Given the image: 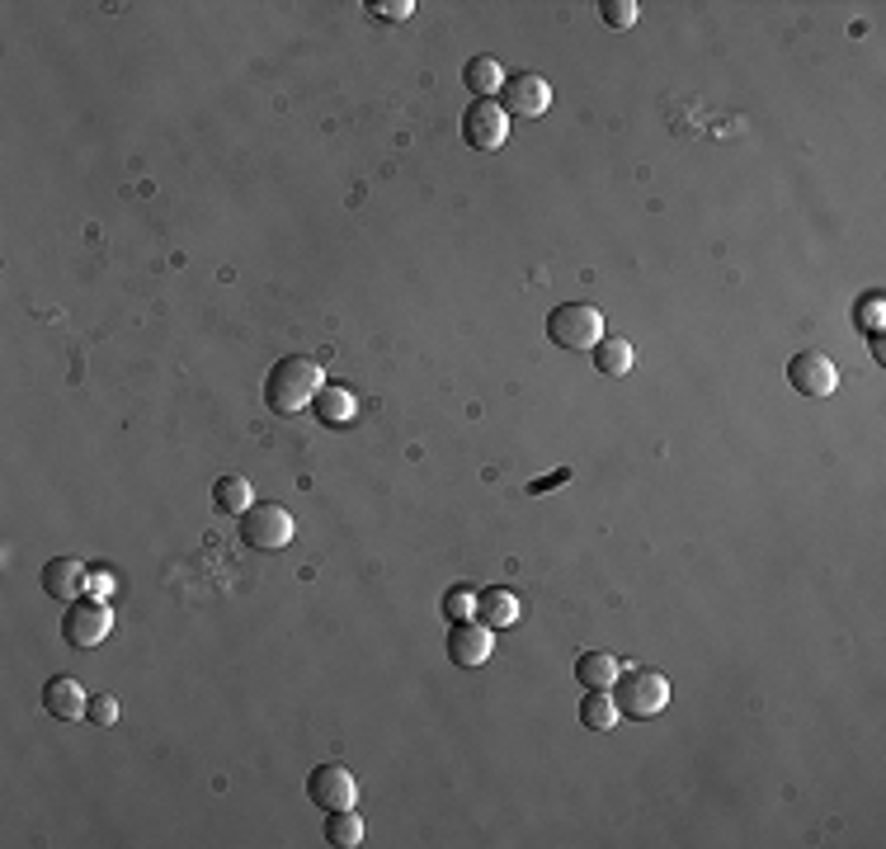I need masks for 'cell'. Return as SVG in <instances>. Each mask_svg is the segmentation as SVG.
<instances>
[{
	"mask_svg": "<svg viewBox=\"0 0 886 849\" xmlns=\"http://www.w3.org/2000/svg\"><path fill=\"white\" fill-rule=\"evenodd\" d=\"M321 387H326L321 364H316L311 354H288V359H279V364L269 369L264 401H269V411L274 416H297V411H307V406L316 401V392Z\"/></svg>",
	"mask_w": 886,
	"mask_h": 849,
	"instance_id": "6da1fadb",
	"label": "cell"
},
{
	"mask_svg": "<svg viewBox=\"0 0 886 849\" xmlns=\"http://www.w3.org/2000/svg\"><path fill=\"white\" fill-rule=\"evenodd\" d=\"M613 703H618V717H632V722H651L660 717L664 708H670V680H664L660 670H623L618 680H613Z\"/></svg>",
	"mask_w": 886,
	"mask_h": 849,
	"instance_id": "7a4b0ae2",
	"label": "cell"
},
{
	"mask_svg": "<svg viewBox=\"0 0 886 849\" xmlns=\"http://www.w3.org/2000/svg\"><path fill=\"white\" fill-rule=\"evenodd\" d=\"M547 340L557 350H576L590 354L599 340H604V312L594 303H561L557 312H547Z\"/></svg>",
	"mask_w": 886,
	"mask_h": 849,
	"instance_id": "3957f363",
	"label": "cell"
},
{
	"mask_svg": "<svg viewBox=\"0 0 886 849\" xmlns=\"http://www.w3.org/2000/svg\"><path fill=\"white\" fill-rule=\"evenodd\" d=\"M293 533H297L293 514L274 506V500H260V506H250L241 514V543L255 547V553H279V547L293 543Z\"/></svg>",
	"mask_w": 886,
	"mask_h": 849,
	"instance_id": "277c9868",
	"label": "cell"
},
{
	"mask_svg": "<svg viewBox=\"0 0 886 849\" xmlns=\"http://www.w3.org/2000/svg\"><path fill=\"white\" fill-rule=\"evenodd\" d=\"M109 627H114V613H109L104 600H71L67 613H61V637H67V647H76V652L100 647L109 637Z\"/></svg>",
	"mask_w": 886,
	"mask_h": 849,
	"instance_id": "5b68a950",
	"label": "cell"
},
{
	"mask_svg": "<svg viewBox=\"0 0 886 849\" xmlns=\"http://www.w3.org/2000/svg\"><path fill=\"white\" fill-rule=\"evenodd\" d=\"M510 137V114L496 100H472L463 114V142L472 151H500Z\"/></svg>",
	"mask_w": 886,
	"mask_h": 849,
	"instance_id": "8992f818",
	"label": "cell"
},
{
	"mask_svg": "<svg viewBox=\"0 0 886 849\" xmlns=\"http://www.w3.org/2000/svg\"><path fill=\"white\" fill-rule=\"evenodd\" d=\"M500 109H504L510 118H543L547 109H552V86H547L537 71L504 76V86H500Z\"/></svg>",
	"mask_w": 886,
	"mask_h": 849,
	"instance_id": "52a82bcc",
	"label": "cell"
},
{
	"mask_svg": "<svg viewBox=\"0 0 886 849\" xmlns=\"http://www.w3.org/2000/svg\"><path fill=\"white\" fill-rule=\"evenodd\" d=\"M307 802H316L321 812H344V807H354L359 802V783H354V774L344 765H316L311 774H307Z\"/></svg>",
	"mask_w": 886,
	"mask_h": 849,
	"instance_id": "ba28073f",
	"label": "cell"
},
{
	"mask_svg": "<svg viewBox=\"0 0 886 849\" xmlns=\"http://www.w3.org/2000/svg\"><path fill=\"white\" fill-rule=\"evenodd\" d=\"M787 383H793L802 397H834L840 369H834V359H826L820 350H802V354H793V364H787Z\"/></svg>",
	"mask_w": 886,
	"mask_h": 849,
	"instance_id": "9c48e42d",
	"label": "cell"
},
{
	"mask_svg": "<svg viewBox=\"0 0 886 849\" xmlns=\"http://www.w3.org/2000/svg\"><path fill=\"white\" fill-rule=\"evenodd\" d=\"M443 652H448V660L453 666H463V670H477V666H486L490 660V627L481 623V619H467V623H453L448 627V642H443Z\"/></svg>",
	"mask_w": 886,
	"mask_h": 849,
	"instance_id": "30bf717a",
	"label": "cell"
},
{
	"mask_svg": "<svg viewBox=\"0 0 886 849\" xmlns=\"http://www.w3.org/2000/svg\"><path fill=\"white\" fill-rule=\"evenodd\" d=\"M86 576H90V566H81L76 557H53V562H43V595L57 604H71L86 590Z\"/></svg>",
	"mask_w": 886,
	"mask_h": 849,
	"instance_id": "8fae6325",
	"label": "cell"
},
{
	"mask_svg": "<svg viewBox=\"0 0 886 849\" xmlns=\"http://www.w3.org/2000/svg\"><path fill=\"white\" fill-rule=\"evenodd\" d=\"M86 703H90V694L81 689V680H71V675H53V680L43 684V708H47V717H57V722L86 717Z\"/></svg>",
	"mask_w": 886,
	"mask_h": 849,
	"instance_id": "7c38bea8",
	"label": "cell"
},
{
	"mask_svg": "<svg viewBox=\"0 0 886 849\" xmlns=\"http://www.w3.org/2000/svg\"><path fill=\"white\" fill-rule=\"evenodd\" d=\"M477 619L490 627V633H500V627H514L519 619H524V604H519L514 590L490 586V590L477 595Z\"/></svg>",
	"mask_w": 886,
	"mask_h": 849,
	"instance_id": "4fadbf2b",
	"label": "cell"
},
{
	"mask_svg": "<svg viewBox=\"0 0 886 849\" xmlns=\"http://www.w3.org/2000/svg\"><path fill=\"white\" fill-rule=\"evenodd\" d=\"M618 675H623V660L613 652H580V660H576L580 689H613Z\"/></svg>",
	"mask_w": 886,
	"mask_h": 849,
	"instance_id": "5bb4252c",
	"label": "cell"
},
{
	"mask_svg": "<svg viewBox=\"0 0 886 849\" xmlns=\"http://www.w3.org/2000/svg\"><path fill=\"white\" fill-rule=\"evenodd\" d=\"M463 86L472 90V100H490V94H500V86H504V67L496 57H467Z\"/></svg>",
	"mask_w": 886,
	"mask_h": 849,
	"instance_id": "9a60e30c",
	"label": "cell"
},
{
	"mask_svg": "<svg viewBox=\"0 0 886 849\" xmlns=\"http://www.w3.org/2000/svg\"><path fill=\"white\" fill-rule=\"evenodd\" d=\"M311 406H316V416H321V424H344V420H354V411H359L354 392L344 383H326L321 392H316Z\"/></svg>",
	"mask_w": 886,
	"mask_h": 849,
	"instance_id": "2e32d148",
	"label": "cell"
},
{
	"mask_svg": "<svg viewBox=\"0 0 886 849\" xmlns=\"http://www.w3.org/2000/svg\"><path fill=\"white\" fill-rule=\"evenodd\" d=\"M590 354H594V369L604 373V377H623V373H632V364H637L632 340H618V336H604Z\"/></svg>",
	"mask_w": 886,
	"mask_h": 849,
	"instance_id": "e0dca14e",
	"label": "cell"
},
{
	"mask_svg": "<svg viewBox=\"0 0 886 849\" xmlns=\"http://www.w3.org/2000/svg\"><path fill=\"white\" fill-rule=\"evenodd\" d=\"M580 727H590V732H613V727H618V703H613L609 689H584Z\"/></svg>",
	"mask_w": 886,
	"mask_h": 849,
	"instance_id": "ac0fdd59",
	"label": "cell"
},
{
	"mask_svg": "<svg viewBox=\"0 0 886 849\" xmlns=\"http://www.w3.org/2000/svg\"><path fill=\"white\" fill-rule=\"evenodd\" d=\"M213 506L222 514H246L250 506H255V491H250L246 477H217L213 482Z\"/></svg>",
	"mask_w": 886,
	"mask_h": 849,
	"instance_id": "d6986e66",
	"label": "cell"
},
{
	"mask_svg": "<svg viewBox=\"0 0 886 849\" xmlns=\"http://www.w3.org/2000/svg\"><path fill=\"white\" fill-rule=\"evenodd\" d=\"M326 840L336 845V849H359L363 845V816L354 807L326 812Z\"/></svg>",
	"mask_w": 886,
	"mask_h": 849,
	"instance_id": "ffe728a7",
	"label": "cell"
},
{
	"mask_svg": "<svg viewBox=\"0 0 886 849\" xmlns=\"http://www.w3.org/2000/svg\"><path fill=\"white\" fill-rule=\"evenodd\" d=\"M637 0H599V20H604L609 29H632L637 24Z\"/></svg>",
	"mask_w": 886,
	"mask_h": 849,
	"instance_id": "44dd1931",
	"label": "cell"
},
{
	"mask_svg": "<svg viewBox=\"0 0 886 849\" xmlns=\"http://www.w3.org/2000/svg\"><path fill=\"white\" fill-rule=\"evenodd\" d=\"M86 722H90V727H114V722H118V699L114 694H90Z\"/></svg>",
	"mask_w": 886,
	"mask_h": 849,
	"instance_id": "7402d4cb",
	"label": "cell"
},
{
	"mask_svg": "<svg viewBox=\"0 0 886 849\" xmlns=\"http://www.w3.org/2000/svg\"><path fill=\"white\" fill-rule=\"evenodd\" d=\"M472 613H477V595L472 590H448L443 595V619L448 623H467Z\"/></svg>",
	"mask_w": 886,
	"mask_h": 849,
	"instance_id": "603a6c76",
	"label": "cell"
},
{
	"mask_svg": "<svg viewBox=\"0 0 886 849\" xmlns=\"http://www.w3.org/2000/svg\"><path fill=\"white\" fill-rule=\"evenodd\" d=\"M368 10L377 14V20H391V24H401V20H410V14H416V5H410V0H368Z\"/></svg>",
	"mask_w": 886,
	"mask_h": 849,
	"instance_id": "cb8c5ba5",
	"label": "cell"
},
{
	"mask_svg": "<svg viewBox=\"0 0 886 849\" xmlns=\"http://www.w3.org/2000/svg\"><path fill=\"white\" fill-rule=\"evenodd\" d=\"M86 595H90V600H109V595H114V571L94 566V571L86 576Z\"/></svg>",
	"mask_w": 886,
	"mask_h": 849,
	"instance_id": "d4e9b609",
	"label": "cell"
},
{
	"mask_svg": "<svg viewBox=\"0 0 886 849\" xmlns=\"http://www.w3.org/2000/svg\"><path fill=\"white\" fill-rule=\"evenodd\" d=\"M571 482V467H557V472H547V477H537V482H529V496H543V491H557V486H566Z\"/></svg>",
	"mask_w": 886,
	"mask_h": 849,
	"instance_id": "484cf974",
	"label": "cell"
},
{
	"mask_svg": "<svg viewBox=\"0 0 886 849\" xmlns=\"http://www.w3.org/2000/svg\"><path fill=\"white\" fill-rule=\"evenodd\" d=\"M853 317H859V326H882V293H873V297H863V307L859 312H853Z\"/></svg>",
	"mask_w": 886,
	"mask_h": 849,
	"instance_id": "4316f807",
	"label": "cell"
}]
</instances>
